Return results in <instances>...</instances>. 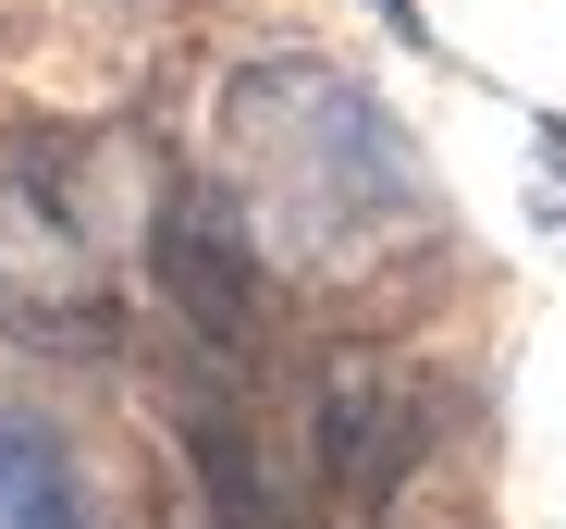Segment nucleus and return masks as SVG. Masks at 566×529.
Wrapping results in <instances>:
<instances>
[{"label": "nucleus", "mask_w": 566, "mask_h": 529, "mask_svg": "<svg viewBox=\"0 0 566 529\" xmlns=\"http://www.w3.org/2000/svg\"><path fill=\"white\" fill-rule=\"evenodd\" d=\"M0 320L62 345V332H99V272H86V234L25 198V186H0Z\"/></svg>", "instance_id": "f257e3e1"}, {"label": "nucleus", "mask_w": 566, "mask_h": 529, "mask_svg": "<svg viewBox=\"0 0 566 529\" xmlns=\"http://www.w3.org/2000/svg\"><path fill=\"white\" fill-rule=\"evenodd\" d=\"M160 284H172V320H198L210 345H247V320H259L247 222L222 198H160Z\"/></svg>", "instance_id": "f03ea898"}, {"label": "nucleus", "mask_w": 566, "mask_h": 529, "mask_svg": "<svg viewBox=\"0 0 566 529\" xmlns=\"http://www.w3.org/2000/svg\"><path fill=\"white\" fill-rule=\"evenodd\" d=\"M407 456H419L407 382H395L382 358H333V382H321V468H333V493H345V505H357V493H395Z\"/></svg>", "instance_id": "7ed1b4c3"}, {"label": "nucleus", "mask_w": 566, "mask_h": 529, "mask_svg": "<svg viewBox=\"0 0 566 529\" xmlns=\"http://www.w3.org/2000/svg\"><path fill=\"white\" fill-rule=\"evenodd\" d=\"M0 529H86L74 456L50 444L38 419H0Z\"/></svg>", "instance_id": "20e7f679"}, {"label": "nucleus", "mask_w": 566, "mask_h": 529, "mask_svg": "<svg viewBox=\"0 0 566 529\" xmlns=\"http://www.w3.org/2000/svg\"><path fill=\"white\" fill-rule=\"evenodd\" d=\"M542 172H554V186H566V124H542ZM566 234V222H554Z\"/></svg>", "instance_id": "39448f33"}]
</instances>
